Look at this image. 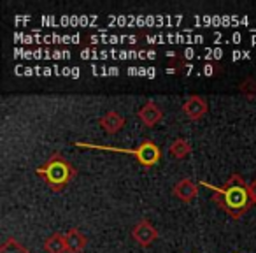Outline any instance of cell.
I'll return each mask as SVG.
<instances>
[{
	"label": "cell",
	"mask_w": 256,
	"mask_h": 253,
	"mask_svg": "<svg viewBox=\"0 0 256 253\" xmlns=\"http://www.w3.org/2000/svg\"><path fill=\"white\" fill-rule=\"evenodd\" d=\"M198 183L212 190V202L218 204L234 220L242 218L252 206L251 195H249V183H246L240 174H232L223 186H214L207 181Z\"/></svg>",
	"instance_id": "1"
},
{
	"label": "cell",
	"mask_w": 256,
	"mask_h": 253,
	"mask_svg": "<svg viewBox=\"0 0 256 253\" xmlns=\"http://www.w3.org/2000/svg\"><path fill=\"white\" fill-rule=\"evenodd\" d=\"M36 174L40 176L53 192H62L76 178L78 169L64 155L53 153L42 165L36 169Z\"/></svg>",
	"instance_id": "2"
},
{
	"label": "cell",
	"mask_w": 256,
	"mask_h": 253,
	"mask_svg": "<svg viewBox=\"0 0 256 253\" xmlns=\"http://www.w3.org/2000/svg\"><path fill=\"white\" fill-rule=\"evenodd\" d=\"M76 146L79 148H90V150H102V151H116V153H126L134 155L137 158L142 167H154L158 162L162 160V150L154 141L146 139L136 148H114V146H102V144H90V143H81L78 141Z\"/></svg>",
	"instance_id": "3"
},
{
	"label": "cell",
	"mask_w": 256,
	"mask_h": 253,
	"mask_svg": "<svg viewBox=\"0 0 256 253\" xmlns=\"http://www.w3.org/2000/svg\"><path fill=\"white\" fill-rule=\"evenodd\" d=\"M132 237L139 246L148 248V246H151L158 239V230L148 218H142V220H139L136 225H134Z\"/></svg>",
	"instance_id": "4"
},
{
	"label": "cell",
	"mask_w": 256,
	"mask_h": 253,
	"mask_svg": "<svg viewBox=\"0 0 256 253\" xmlns=\"http://www.w3.org/2000/svg\"><path fill=\"white\" fill-rule=\"evenodd\" d=\"M207 109H209L207 100L200 95H190L188 99L184 100V104H182V113L193 121L202 120L207 114Z\"/></svg>",
	"instance_id": "5"
},
{
	"label": "cell",
	"mask_w": 256,
	"mask_h": 253,
	"mask_svg": "<svg viewBox=\"0 0 256 253\" xmlns=\"http://www.w3.org/2000/svg\"><path fill=\"white\" fill-rule=\"evenodd\" d=\"M172 193H174L181 202L188 204V202H192V200H195V197L198 195V183H195L190 178H182L174 185Z\"/></svg>",
	"instance_id": "6"
},
{
	"label": "cell",
	"mask_w": 256,
	"mask_h": 253,
	"mask_svg": "<svg viewBox=\"0 0 256 253\" xmlns=\"http://www.w3.org/2000/svg\"><path fill=\"white\" fill-rule=\"evenodd\" d=\"M137 116H139V120L144 123V127H154V125L160 123L162 118H164V111H162V107L158 106L154 100H148L139 109Z\"/></svg>",
	"instance_id": "7"
},
{
	"label": "cell",
	"mask_w": 256,
	"mask_h": 253,
	"mask_svg": "<svg viewBox=\"0 0 256 253\" xmlns=\"http://www.w3.org/2000/svg\"><path fill=\"white\" fill-rule=\"evenodd\" d=\"M98 125L106 134H118L124 127V118L118 111H107L98 120Z\"/></svg>",
	"instance_id": "8"
},
{
	"label": "cell",
	"mask_w": 256,
	"mask_h": 253,
	"mask_svg": "<svg viewBox=\"0 0 256 253\" xmlns=\"http://www.w3.org/2000/svg\"><path fill=\"white\" fill-rule=\"evenodd\" d=\"M65 241H67V253H82L88 244V239L79 228L72 227L65 232Z\"/></svg>",
	"instance_id": "9"
},
{
	"label": "cell",
	"mask_w": 256,
	"mask_h": 253,
	"mask_svg": "<svg viewBox=\"0 0 256 253\" xmlns=\"http://www.w3.org/2000/svg\"><path fill=\"white\" fill-rule=\"evenodd\" d=\"M44 249L46 253H67V241H65V234L62 232H54L44 241Z\"/></svg>",
	"instance_id": "10"
},
{
	"label": "cell",
	"mask_w": 256,
	"mask_h": 253,
	"mask_svg": "<svg viewBox=\"0 0 256 253\" xmlns=\"http://www.w3.org/2000/svg\"><path fill=\"white\" fill-rule=\"evenodd\" d=\"M168 153H170L176 160H182V158H186L192 153V144L186 139H182V137H178V139L172 141V144L168 146Z\"/></svg>",
	"instance_id": "11"
},
{
	"label": "cell",
	"mask_w": 256,
	"mask_h": 253,
	"mask_svg": "<svg viewBox=\"0 0 256 253\" xmlns=\"http://www.w3.org/2000/svg\"><path fill=\"white\" fill-rule=\"evenodd\" d=\"M184 69H190L184 57H182V55L170 53V60H168V65H167V74L168 72H170V74H182Z\"/></svg>",
	"instance_id": "12"
},
{
	"label": "cell",
	"mask_w": 256,
	"mask_h": 253,
	"mask_svg": "<svg viewBox=\"0 0 256 253\" xmlns=\"http://www.w3.org/2000/svg\"><path fill=\"white\" fill-rule=\"evenodd\" d=\"M238 92H240L246 99H254L256 97V79L251 78V76L242 79L240 85H238Z\"/></svg>",
	"instance_id": "13"
},
{
	"label": "cell",
	"mask_w": 256,
	"mask_h": 253,
	"mask_svg": "<svg viewBox=\"0 0 256 253\" xmlns=\"http://www.w3.org/2000/svg\"><path fill=\"white\" fill-rule=\"evenodd\" d=\"M0 253H30V251L25 248V246L20 244L16 239L9 237L4 241V244L0 246Z\"/></svg>",
	"instance_id": "14"
},
{
	"label": "cell",
	"mask_w": 256,
	"mask_h": 253,
	"mask_svg": "<svg viewBox=\"0 0 256 253\" xmlns=\"http://www.w3.org/2000/svg\"><path fill=\"white\" fill-rule=\"evenodd\" d=\"M220 71H221V65L220 64H209V65H206V76H216Z\"/></svg>",
	"instance_id": "15"
},
{
	"label": "cell",
	"mask_w": 256,
	"mask_h": 253,
	"mask_svg": "<svg viewBox=\"0 0 256 253\" xmlns=\"http://www.w3.org/2000/svg\"><path fill=\"white\" fill-rule=\"evenodd\" d=\"M249 195H251L252 204H256V178L249 183Z\"/></svg>",
	"instance_id": "16"
}]
</instances>
